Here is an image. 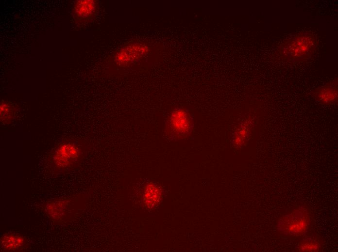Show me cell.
Segmentation results:
<instances>
[{"instance_id": "cell-1", "label": "cell", "mask_w": 338, "mask_h": 252, "mask_svg": "<svg viewBox=\"0 0 338 252\" xmlns=\"http://www.w3.org/2000/svg\"><path fill=\"white\" fill-rule=\"evenodd\" d=\"M152 48L146 41L132 40L113 52L107 60L108 70L123 73L144 68L149 63Z\"/></svg>"}, {"instance_id": "cell-2", "label": "cell", "mask_w": 338, "mask_h": 252, "mask_svg": "<svg viewBox=\"0 0 338 252\" xmlns=\"http://www.w3.org/2000/svg\"><path fill=\"white\" fill-rule=\"evenodd\" d=\"M318 45L317 39L312 33L301 32L285 40L278 47V55L287 62H302L311 57Z\"/></svg>"}, {"instance_id": "cell-3", "label": "cell", "mask_w": 338, "mask_h": 252, "mask_svg": "<svg viewBox=\"0 0 338 252\" xmlns=\"http://www.w3.org/2000/svg\"><path fill=\"white\" fill-rule=\"evenodd\" d=\"M311 223V213L307 207L299 206L284 215L277 221L278 231L287 236H298L305 234Z\"/></svg>"}, {"instance_id": "cell-4", "label": "cell", "mask_w": 338, "mask_h": 252, "mask_svg": "<svg viewBox=\"0 0 338 252\" xmlns=\"http://www.w3.org/2000/svg\"><path fill=\"white\" fill-rule=\"evenodd\" d=\"M194 127V119L187 110L177 108L173 110L166 121L167 134L171 140L188 138Z\"/></svg>"}, {"instance_id": "cell-5", "label": "cell", "mask_w": 338, "mask_h": 252, "mask_svg": "<svg viewBox=\"0 0 338 252\" xmlns=\"http://www.w3.org/2000/svg\"><path fill=\"white\" fill-rule=\"evenodd\" d=\"M82 154V150L77 141L67 140L60 143L54 149L51 161L54 169L64 171L78 161Z\"/></svg>"}, {"instance_id": "cell-6", "label": "cell", "mask_w": 338, "mask_h": 252, "mask_svg": "<svg viewBox=\"0 0 338 252\" xmlns=\"http://www.w3.org/2000/svg\"><path fill=\"white\" fill-rule=\"evenodd\" d=\"M99 2L97 0H76L72 7V15L73 21L78 26L89 23L95 16Z\"/></svg>"}, {"instance_id": "cell-7", "label": "cell", "mask_w": 338, "mask_h": 252, "mask_svg": "<svg viewBox=\"0 0 338 252\" xmlns=\"http://www.w3.org/2000/svg\"><path fill=\"white\" fill-rule=\"evenodd\" d=\"M312 95L318 101L323 105H330L337 102V78L315 89L312 92Z\"/></svg>"}, {"instance_id": "cell-8", "label": "cell", "mask_w": 338, "mask_h": 252, "mask_svg": "<svg viewBox=\"0 0 338 252\" xmlns=\"http://www.w3.org/2000/svg\"><path fill=\"white\" fill-rule=\"evenodd\" d=\"M49 217L56 222H62L69 216V200L64 199L48 202L45 207Z\"/></svg>"}, {"instance_id": "cell-9", "label": "cell", "mask_w": 338, "mask_h": 252, "mask_svg": "<svg viewBox=\"0 0 338 252\" xmlns=\"http://www.w3.org/2000/svg\"><path fill=\"white\" fill-rule=\"evenodd\" d=\"M163 197L162 189L154 182H149L144 188L143 200L144 204L149 208L156 206Z\"/></svg>"}, {"instance_id": "cell-10", "label": "cell", "mask_w": 338, "mask_h": 252, "mask_svg": "<svg viewBox=\"0 0 338 252\" xmlns=\"http://www.w3.org/2000/svg\"><path fill=\"white\" fill-rule=\"evenodd\" d=\"M24 239L21 236L8 234L3 236L0 240V247L6 251H16L24 246Z\"/></svg>"}, {"instance_id": "cell-11", "label": "cell", "mask_w": 338, "mask_h": 252, "mask_svg": "<svg viewBox=\"0 0 338 252\" xmlns=\"http://www.w3.org/2000/svg\"><path fill=\"white\" fill-rule=\"evenodd\" d=\"M251 123L248 121L242 122L236 129L232 137V143L235 146H241L248 137Z\"/></svg>"}, {"instance_id": "cell-12", "label": "cell", "mask_w": 338, "mask_h": 252, "mask_svg": "<svg viewBox=\"0 0 338 252\" xmlns=\"http://www.w3.org/2000/svg\"><path fill=\"white\" fill-rule=\"evenodd\" d=\"M0 112L1 123L3 125H8L14 120L16 109L12 103L2 100L0 102Z\"/></svg>"}, {"instance_id": "cell-13", "label": "cell", "mask_w": 338, "mask_h": 252, "mask_svg": "<svg viewBox=\"0 0 338 252\" xmlns=\"http://www.w3.org/2000/svg\"><path fill=\"white\" fill-rule=\"evenodd\" d=\"M321 247L320 242L312 237H307L299 243L297 251L301 252H317Z\"/></svg>"}]
</instances>
